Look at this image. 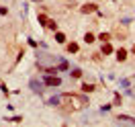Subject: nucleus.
Segmentation results:
<instances>
[{
    "label": "nucleus",
    "instance_id": "1",
    "mask_svg": "<svg viewBox=\"0 0 135 127\" xmlns=\"http://www.w3.org/2000/svg\"><path fill=\"white\" fill-rule=\"evenodd\" d=\"M45 84H47V86H59V84H61V78H57V76H47V78H45Z\"/></svg>",
    "mask_w": 135,
    "mask_h": 127
},
{
    "label": "nucleus",
    "instance_id": "2",
    "mask_svg": "<svg viewBox=\"0 0 135 127\" xmlns=\"http://www.w3.org/2000/svg\"><path fill=\"white\" fill-rule=\"evenodd\" d=\"M94 10H96V4H92V2L82 6V12H84V15H88V12H94Z\"/></svg>",
    "mask_w": 135,
    "mask_h": 127
},
{
    "label": "nucleus",
    "instance_id": "3",
    "mask_svg": "<svg viewBox=\"0 0 135 127\" xmlns=\"http://www.w3.org/2000/svg\"><path fill=\"white\" fill-rule=\"evenodd\" d=\"M117 59H119V62H125V59H127V51L125 49H119L117 51Z\"/></svg>",
    "mask_w": 135,
    "mask_h": 127
},
{
    "label": "nucleus",
    "instance_id": "4",
    "mask_svg": "<svg viewBox=\"0 0 135 127\" xmlns=\"http://www.w3.org/2000/svg\"><path fill=\"white\" fill-rule=\"evenodd\" d=\"M102 53H104V55L113 53V45H110V43H104V45H102Z\"/></svg>",
    "mask_w": 135,
    "mask_h": 127
},
{
    "label": "nucleus",
    "instance_id": "5",
    "mask_svg": "<svg viewBox=\"0 0 135 127\" xmlns=\"http://www.w3.org/2000/svg\"><path fill=\"white\" fill-rule=\"evenodd\" d=\"M117 121H127V123H133V125H135V119L133 117H125V115H119Z\"/></svg>",
    "mask_w": 135,
    "mask_h": 127
},
{
    "label": "nucleus",
    "instance_id": "6",
    "mask_svg": "<svg viewBox=\"0 0 135 127\" xmlns=\"http://www.w3.org/2000/svg\"><path fill=\"white\" fill-rule=\"evenodd\" d=\"M68 51H70V53H76L78 51V43H70V45H68Z\"/></svg>",
    "mask_w": 135,
    "mask_h": 127
},
{
    "label": "nucleus",
    "instance_id": "7",
    "mask_svg": "<svg viewBox=\"0 0 135 127\" xmlns=\"http://www.w3.org/2000/svg\"><path fill=\"white\" fill-rule=\"evenodd\" d=\"M31 88L37 90V92H41V84H39V82H35V80H31Z\"/></svg>",
    "mask_w": 135,
    "mask_h": 127
},
{
    "label": "nucleus",
    "instance_id": "8",
    "mask_svg": "<svg viewBox=\"0 0 135 127\" xmlns=\"http://www.w3.org/2000/svg\"><path fill=\"white\" fill-rule=\"evenodd\" d=\"M39 23H41V25H47V23H49L47 15H39Z\"/></svg>",
    "mask_w": 135,
    "mask_h": 127
},
{
    "label": "nucleus",
    "instance_id": "9",
    "mask_svg": "<svg viewBox=\"0 0 135 127\" xmlns=\"http://www.w3.org/2000/svg\"><path fill=\"white\" fill-rule=\"evenodd\" d=\"M55 41H57V43H64V41H66V35H64V33H57V35H55Z\"/></svg>",
    "mask_w": 135,
    "mask_h": 127
},
{
    "label": "nucleus",
    "instance_id": "10",
    "mask_svg": "<svg viewBox=\"0 0 135 127\" xmlns=\"http://www.w3.org/2000/svg\"><path fill=\"white\" fill-rule=\"evenodd\" d=\"M84 41H86V43H92V41H94V35H92V33H86V35H84Z\"/></svg>",
    "mask_w": 135,
    "mask_h": 127
},
{
    "label": "nucleus",
    "instance_id": "11",
    "mask_svg": "<svg viewBox=\"0 0 135 127\" xmlns=\"http://www.w3.org/2000/svg\"><path fill=\"white\" fill-rule=\"evenodd\" d=\"M82 90H84V92H92L94 86H92V84H84V86H82Z\"/></svg>",
    "mask_w": 135,
    "mask_h": 127
},
{
    "label": "nucleus",
    "instance_id": "12",
    "mask_svg": "<svg viewBox=\"0 0 135 127\" xmlns=\"http://www.w3.org/2000/svg\"><path fill=\"white\" fill-rule=\"evenodd\" d=\"M47 29H51V31H55V29H57V25H55L53 21H49V23H47Z\"/></svg>",
    "mask_w": 135,
    "mask_h": 127
},
{
    "label": "nucleus",
    "instance_id": "13",
    "mask_svg": "<svg viewBox=\"0 0 135 127\" xmlns=\"http://www.w3.org/2000/svg\"><path fill=\"white\" fill-rule=\"evenodd\" d=\"M82 76V72H80V70H74V72H72V78H80Z\"/></svg>",
    "mask_w": 135,
    "mask_h": 127
}]
</instances>
